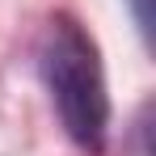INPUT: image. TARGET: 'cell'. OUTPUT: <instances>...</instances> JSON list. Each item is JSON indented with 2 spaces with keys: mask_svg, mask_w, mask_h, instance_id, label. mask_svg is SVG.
<instances>
[{
  "mask_svg": "<svg viewBox=\"0 0 156 156\" xmlns=\"http://www.w3.org/2000/svg\"><path fill=\"white\" fill-rule=\"evenodd\" d=\"M131 9H135V21L144 34H152V0H131Z\"/></svg>",
  "mask_w": 156,
  "mask_h": 156,
  "instance_id": "7a4b0ae2",
  "label": "cell"
},
{
  "mask_svg": "<svg viewBox=\"0 0 156 156\" xmlns=\"http://www.w3.org/2000/svg\"><path fill=\"white\" fill-rule=\"evenodd\" d=\"M38 68L68 139L80 152L101 156L110 135V93H105V72L93 34L76 17L55 13L38 47Z\"/></svg>",
  "mask_w": 156,
  "mask_h": 156,
  "instance_id": "6da1fadb",
  "label": "cell"
}]
</instances>
